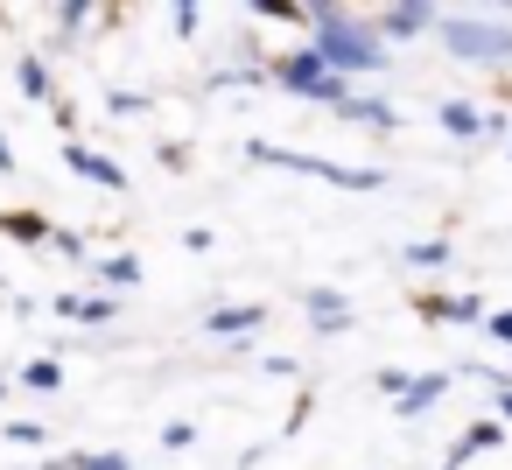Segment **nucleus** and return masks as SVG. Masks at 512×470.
Wrapping results in <instances>:
<instances>
[{
    "mask_svg": "<svg viewBox=\"0 0 512 470\" xmlns=\"http://www.w3.org/2000/svg\"><path fill=\"white\" fill-rule=\"evenodd\" d=\"M0 400H8V379H0Z\"/></svg>",
    "mask_w": 512,
    "mask_h": 470,
    "instance_id": "nucleus-32",
    "label": "nucleus"
},
{
    "mask_svg": "<svg viewBox=\"0 0 512 470\" xmlns=\"http://www.w3.org/2000/svg\"><path fill=\"white\" fill-rule=\"evenodd\" d=\"M435 127H442L449 141H484V134H491V113H477L470 99H442V106H435Z\"/></svg>",
    "mask_w": 512,
    "mask_h": 470,
    "instance_id": "nucleus-8",
    "label": "nucleus"
},
{
    "mask_svg": "<svg viewBox=\"0 0 512 470\" xmlns=\"http://www.w3.org/2000/svg\"><path fill=\"white\" fill-rule=\"evenodd\" d=\"M169 15H176L183 36H197V0H169Z\"/></svg>",
    "mask_w": 512,
    "mask_h": 470,
    "instance_id": "nucleus-27",
    "label": "nucleus"
},
{
    "mask_svg": "<svg viewBox=\"0 0 512 470\" xmlns=\"http://www.w3.org/2000/svg\"><path fill=\"white\" fill-rule=\"evenodd\" d=\"M0 232H15L22 246H43V239H50V225H43V218H29V211H15V218H0Z\"/></svg>",
    "mask_w": 512,
    "mask_h": 470,
    "instance_id": "nucleus-17",
    "label": "nucleus"
},
{
    "mask_svg": "<svg viewBox=\"0 0 512 470\" xmlns=\"http://www.w3.org/2000/svg\"><path fill=\"white\" fill-rule=\"evenodd\" d=\"M309 29H316V50H323L337 71H351V78L386 71V36H379V22H358L351 8H337V0H309Z\"/></svg>",
    "mask_w": 512,
    "mask_h": 470,
    "instance_id": "nucleus-1",
    "label": "nucleus"
},
{
    "mask_svg": "<svg viewBox=\"0 0 512 470\" xmlns=\"http://www.w3.org/2000/svg\"><path fill=\"white\" fill-rule=\"evenodd\" d=\"M337 120H344V127H365V134H393L400 113H393V99H344Z\"/></svg>",
    "mask_w": 512,
    "mask_h": 470,
    "instance_id": "nucleus-10",
    "label": "nucleus"
},
{
    "mask_svg": "<svg viewBox=\"0 0 512 470\" xmlns=\"http://www.w3.org/2000/svg\"><path fill=\"white\" fill-rule=\"evenodd\" d=\"M204 330H211L218 344H253V337L267 330V302H218V309L204 316Z\"/></svg>",
    "mask_w": 512,
    "mask_h": 470,
    "instance_id": "nucleus-5",
    "label": "nucleus"
},
{
    "mask_svg": "<svg viewBox=\"0 0 512 470\" xmlns=\"http://www.w3.org/2000/svg\"><path fill=\"white\" fill-rule=\"evenodd\" d=\"M71 470H134V456H120V449H85V456H71Z\"/></svg>",
    "mask_w": 512,
    "mask_h": 470,
    "instance_id": "nucleus-19",
    "label": "nucleus"
},
{
    "mask_svg": "<svg viewBox=\"0 0 512 470\" xmlns=\"http://www.w3.org/2000/svg\"><path fill=\"white\" fill-rule=\"evenodd\" d=\"M246 155L260 169H302L330 190H386V169H344V162H323V155H302V148H274V141H246Z\"/></svg>",
    "mask_w": 512,
    "mask_h": 470,
    "instance_id": "nucleus-4",
    "label": "nucleus"
},
{
    "mask_svg": "<svg viewBox=\"0 0 512 470\" xmlns=\"http://www.w3.org/2000/svg\"><path fill=\"white\" fill-rule=\"evenodd\" d=\"M260 365H267V372H274V379H295V372H302V365H295V358H288V351H267V358H260Z\"/></svg>",
    "mask_w": 512,
    "mask_h": 470,
    "instance_id": "nucleus-29",
    "label": "nucleus"
},
{
    "mask_svg": "<svg viewBox=\"0 0 512 470\" xmlns=\"http://www.w3.org/2000/svg\"><path fill=\"white\" fill-rule=\"evenodd\" d=\"M407 386H414V372H400V365H386V372H379V393H386V400H400Z\"/></svg>",
    "mask_w": 512,
    "mask_h": 470,
    "instance_id": "nucleus-24",
    "label": "nucleus"
},
{
    "mask_svg": "<svg viewBox=\"0 0 512 470\" xmlns=\"http://www.w3.org/2000/svg\"><path fill=\"white\" fill-rule=\"evenodd\" d=\"M505 428H512V421H505V414H491V421H470V428H463V442H470V449H498V442H505Z\"/></svg>",
    "mask_w": 512,
    "mask_h": 470,
    "instance_id": "nucleus-16",
    "label": "nucleus"
},
{
    "mask_svg": "<svg viewBox=\"0 0 512 470\" xmlns=\"http://www.w3.org/2000/svg\"><path fill=\"white\" fill-rule=\"evenodd\" d=\"M92 8H99V0H64V8H57V29H64V36H78V29L92 22Z\"/></svg>",
    "mask_w": 512,
    "mask_h": 470,
    "instance_id": "nucleus-21",
    "label": "nucleus"
},
{
    "mask_svg": "<svg viewBox=\"0 0 512 470\" xmlns=\"http://www.w3.org/2000/svg\"><path fill=\"white\" fill-rule=\"evenodd\" d=\"M190 442H197L190 421H169V428H162V449H190Z\"/></svg>",
    "mask_w": 512,
    "mask_h": 470,
    "instance_id": "nucleus-25",
    "label": "nucleus"
},
{
    "mask_svg": "<svg viewBox=\"0 0 512 470\" xmlns=\"http://www.w3.org/2000/svg\"><path fill=\"white\" fill-rule=\"evenodd\" d=\"M22 386H29V393H57V386H64V365H57V358H29Z\"/></svg>",
    "mask_w": 512,
    "mask_h": 470,
    "instance_id": "nucleus-15",
    "label": "nucleus"
},
{
    "mask_svg": "<svg viewBox=\"0 0 512 470\" xmlns=\"http://www.w3.org/2000/svg\"><path fill=\"white\" fill-rule=\"evenodd\" d=\"M302 309H309L316 330H344L351 323V295L344 288H302Z\"/></svg>",
    "mask_w": 512,
    "mask_h": 470,
    "instance_id": "nucleus-9",
    "label": "nucleus"
},
{
    "mask_svg": "<svg viewBox=\"0 0 512 470\" xmlns=\"http://www.w3.org/2000/svg\"><path fill=\"white\" fill-rule=\"evenodd\" d=\"M8 442H15V449H43L50 428H43V421H8Z\"/></svg>",
    "mask_w": 512,
    "mask_h": 470,
    "instance_id": "nucleus-22",
    "label": "nucleus"
},
{
    "mask_svg": "<svg viewBox=\"0 0 512 470\" xmlns=\"http://www.w3.org/2000/svg\"><path fill=\"white\" fill-rule=\"evenodd\" d=\"M99 288H141V260L134 253H106L99 260Z\"/></svg>",
    "mask_w": 512,
    "mask_h": 470,
    "instance_id": "nucleus-12",
    "label": "nucleus"
},
{
    "mask_svg": "<svg viewBox=\"0 0 512 470\" xmlns=\"http://www.w3.org/2000/svg\"><path fill=\"white\" fill-rule=\"evenodd\" d=\"M484 330H491V344H505V351H512V309H498V316H484Z\"/></svg>",
    "mask_w": 512,
    "mask_h": 470,
    "instance_id": "nucleus-26",
    "label": "nucleus"
},
{
    "mask_svg": "<svg viewBox=\"0 0 512 470\" xmlns=\"http://www.w3.org/2000/svg\"><path fill=\"white\" fill-rule=\"evenodd\" d=\"M106 113H148V92H106Z\"/></svg>",
    "mask_w": 512,
    "mask_h": 470,
    "instance_id": "nucleus-23",
    "label": "nucleus"
},
{
    "mask_svg": "<svg viewBox=\"0 0 512 470\" xmlns=\"http://www.w3.org/2000/svg\"><path fill=\"white\" fill-rule=\"evenodd\" d=\"M15 85H22V99H36V106H43V99H57V78H50V64H43V57H22V64H15Z\"/></svg>",
    "mask_w": 512,
    "mask_h": 470,
    "instance_id": "nucleus-11",
    "label": "nucleus"
},
{
    "mask_svg": "<svg viewBox=\"0 0 512 470\" xmlns=\"http://www.w3.org/2000/svg\"><path fill=\"white\" fill-rule=\"evenodd\" d=\"M435 43L470 64V71H512V29L505 22H484V15H442L435 22Z\"/></svg>",
    "mask_w": 512,
    "mask_h": 470,
    "instance_id": "nucleus-3",
    "label": "nucleus"
},
{
    "mask_svg": "<svg viewBox=\"0 0 512 470\" xmlns=\"http://www.w3.org/2000/svg\"><path fill=\"white\" fill-rule=\"evenodd\" d=\"M428 316H442V323H477V316H484V295H449V302H428Z\"/></svg>",
    "mask_w": 512,
    "mask_h": 470,
    "instance_id": "nucleus-13",
    "label": "nucleus"
},
{
    "mask_svg": "<svg viewBox=\"0 0 512 470\" xmlns=\"http://www.w3.org/2000/svg\"><path fill=\"white\" fill-rule=\"evenodd\" d=\"M0 176H15V148H8V134H0Z\"/></svg>",
    "mask_w": 512,
    "mask_h": 470,
    "instance_id": "nucleus-30",
    "label": "nucleus"
},
{
    "mask_svg": "<svg viewBox=\"0 0 512 470\" xmlns=\"http://www.w3.org/2000/svg\"><path fill=\"white\" fill-rule=\"evenodd\" d=\"M113 316H120V295H78V323L113 330Z\"/></svg>",
    "mask_w": 512,
    "mask_h": 470,
    "instance_id": "nucleus-14",
    "label": "nucleus"
},
{
    "mask_svg": "<svg viewBox=\"0 0 512 470\" xmlns=\"http://www.w3.org/2000/svg\"><path fill=\"white\" fill-rule=\"evenodd\" d=\"M267 85H281V92H295V99H309V106H330V113L351 99V71H337L316 43L274 57V64H267Z\"/></svg>",
    "mask_w": 512,
    "mask_h": 470,
    "instance_id": "nucleus-2",
    "label": "nucleus"
},
{
    "mask_svg": "<svg viewBox=\"0 0 512 470\" xmlns=\"http://www.w3.org/2000/svg\"><path fill=\"white\" fill-rule=\"evenodd\" d=\"M64 162H71V169H78L85 183H99V190H113V197L127 190V169H120L113 155H99V148H85V141H64Z\"/></svg>",
    "mask_w": 512,
    "mask_h": 470,
    "instance_id": "nucleus-6",
    "label": "nucleus"
},
{
    "mask_svg": "<svg viewBox=\"0 0 512 470\" xmlns=\"http://www.w3.org/2000/svg\"><path fill=\"white\" fill-rule=\"evenodd\" d=\"M407 260H414V267H449V239H414Z\"/></svg>",
    "mask_w": 512,
    "mask_h": 470,
    "instance_id": "nucleus-20",
    "label": "nucleus"
},
{
    "mask_svg": "<svg viewBox=\"0 0 512 470\" xmlns=\"http://www.w3.org/2000/svg\"><path fill=\"white\" fill-rule=\"evenodd\" d=\"M498 414H505V421H512V386H498Z\"/></svg>",
    "mask_w": 512,
    "mask_h": 470,
    "instance_id": "nucleus-31",
    "label": "nucleus"
},
{
    "mask_svg": "<svg viewBox=\"0 0 512 470\" xmlns=\"http://www.w3.org/2000/svg\"><path fill=\"white\" fill-rule=\"evenodd\" d=\"M50 246H57L64 260H85V239H78V232H50Z\"/></svg>",
    "mask_w": 512,
    "mask_h": 470,
    "instance_id": "nucleus-28",
    "label": "nucleus"
},
{
    "mask_svg": "<svg viewBox=\"0 0 512 470\" xmlns=\"http://www.w3.org/2000/svg\"><path fill=\"white\" fill-rule=\"evenodd\" d=\"M246 8H253L260 22H302V15H309L302 0H246Z\"/></svg>",
    "mask_w": 512,
    "mask_h": 470,
    "instance_id": "nucleus-18",
    "label": "nucleus"
},
{
    "mask_svg": "<svg viewBox=\"0 0 512 470\" xmlns=\"http://www.w3.org/2000/svg\"><path fill=\"white\" fill-rule=\"evenodd\" d=\"M442 400H449V372H414V386L393 400V414H400V421H421V414H435Z\"/></svg>",
    "mask_w": 512,
    "mask_h": 470,
    "instance_id": "nucleus-7",
    "label": "nucleus"
},
{
    "mask_svg": "<svg viewBox=\"0 0 512 470\" xmlns=\"http://www.w3.org/2000/svg\"><path fill=\"white\" fill-rule=\"evenodd\" d=\"M491 8H512V0H491Z\"/></svg>",
    "mask_w": 512,
    "mask_h": 470,
    "instance_id": "nucleus-33",
    "label": "nucleus"
},
{
    "mask_svg": "<svg viewBox=\"0 0 512 470\" xmlns=\"http://www.w3.org/2000/svg\"><path fill=\"white\" fill-rule=\"evenodd\" d=\"M505 155H512V141H505Z\"/></svg>",
    "mask_w": 512,
    "mask_h": 470,
    "instance_id": "nucleus-34",
    "label": "nucleus"
}]
</instances>
